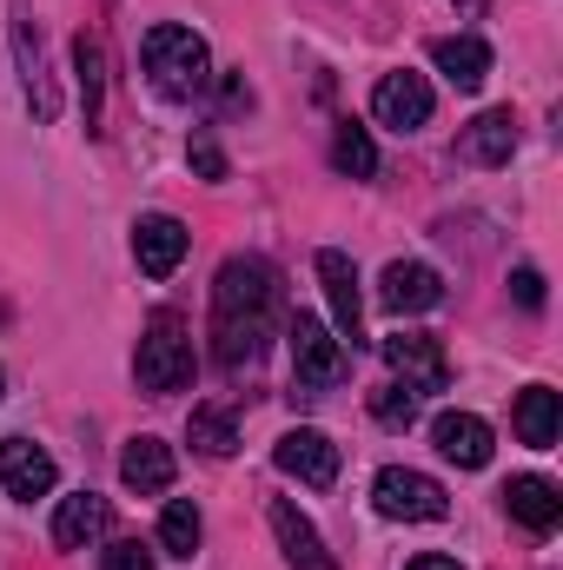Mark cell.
Here are the masks:
<instances>
[{
  "label": "cell",
  "instance_id": "6da1fadb",
  "mask_svg": "<svg viewBox=\"0 0 563 570\" xmlns=\"http://www.w3.org/2000/svg\"><path fill=\"white\" fill-rule=\"evenodd\" d=\"M273 318H279V273L253 253L226 259L219 279H213V352L226 372L239 365H259L266 338H273Z\"/></svg>",
  "mask_w": 563,
  "mask_h": 570
},
{
  "label": "cell",
  "instance_id": "7a4b0ae2",
  "mask_svg": "<svg viewBox=\"0 0 563 570\" xmlns=\"http://www.w3.org/2000/svg\"><path fill=\"white\" fill-rule=\"evenodd\" d=\"M140 60H146L152 94H166V100H199V94L213 87V53H206V40H199L192 27H179V20L146 27Z\"/></svg>",
  "mask_w": 563,
  "mask_h": 570
},
{
  "label": "cell",
  "instance_id": "3957f363",
  "mask_svg": "<svg viewBox=\"0 0 563 570\" xmlns=\"http://www.w3.org/2000/svg\"><path fill=\"white\" fill-rule=\"evenodd\" d=\"M134 379H140V392H152V399L192 385V338H186L179 312H159V318L146 325L140 352H134Z\"/></svg>",
  "mask_w": 563,
  "mask_h": 570
},
{
  "label": "cell",
  "instance_id": "277c9868",
  "mask_svg": "<svg viewBox=\"0 0 563 570\" xmlns=\"http://www.w3.org/2000/svg\"><path fill=\"white\" fill-rule=\"evenodd\" d=\"M372 504H378L392 524H437V518L451 511L444 484L424 478V471H412V464H385L378 484H372Z\"/></svg>",
  "mask_w": 563,
  "mask_h": 570
},
{
  "label": "cell",
  "instance_id": "5b68a950",
  "mask_svg": "<svg viewBox=\"0 0 563 570\" xmlns=\"http://www.w3.org/2000/svg\"><path fill=\"white\" fill-rule=\"evenodd\" d=\"M285 338H292V379L305 385V392H332L345 372H352V358H345V345H338V332H325L318 318H292L285 325Z\"/></svg>",
  "mask_w": 563,
  "mask_h": 570
},
{
  "label": "cell",
  "instance_id": "8992f818",
  "mask_svg": "<svg viewBox=\"0 0 563 570\" xmlns=\"http://www.w3.org/2000/svg\"><path fill=\"white\" fill-rule=\"evenodd\" d=\"M273 464H279L285 478L312 484V491H332V484H338V444H332L325 431H312V425L285 431L279 444H273Z\"/></svg>",
  "mask_w": 563,
  "mask_h": 570
},
{
  "label": "cell",
  "instance_id": "52a82bcc",
  "mask_svg": "<svg viewBox=\"0 0 563 570\" xmlns=\"http://www.w3.org/2000/svg\"><path fill=\"white\" fill-rule=\"evenodd\" d=\"M372 120L392 127V134H418L424 120H431V80L412 73V67L385 73V80L372 87Z\"/></svg>",
  "mask_w": 563,
  "mask_h": 570
},
{
  "label": "cell",
  "instance_id": "ba28073f",
  "mask_svg": "<svg viewBox=\"0 0 563 570\" xmlns=\"http://www.w3.org/2000/svg\"><path fill=\"white\" fill-rule=\"evenodd\" d=\"M385 365H392L398 385H412V392H444V385H451V358H444V345H437L431 332H392V338H385Z\"/></svg>",
  "mask_w": 563,
  "mask_h": 570
},
{
  "label": "cell",
  "instance_id": "9c48e42d",
  "mask_svg": "<svg viewBox=\"0 0 563 570\" xmlns=\"http://www.w3.org/2000/svg\"><path fill=\"white\" fill-rule=\"evenodd\" d=\"M186 246H192V233H186L172 213H146V219H134V259H140L146 279H172L179 259H186Z\"/></svg>",
  "mask_w": 563,
  "mask_h": 570
},
{
  "label": "cell",
  "instance_id": "30bf717a",
  "mask_svg": "<svg viewBox=\"0 0 563 570\" xmlns=\"http://www.w3.org/2000/svg\"><path fill=\"white\" fill-rule=\"evenodd\" d=\"M0 484L33 504V498H47V491L60 484V464H53L33 438H0Z\"/></svg>",
  "mask_w": 563,
  "mask_h": 570
},
{
  "label": "cell",
  "instance_id": "8fae6325",
  "mask_svg": "<svg viewBox=\"0 0 563 570\" xmlns=\"http://www.w3.org/2000/svg\"><path fill=\"white\" fill-rule=\"evenodd\" d=\"M273 538H279V551H285V564L292 570H338V558H332L325 538H318V524H312L292 498L273 504Z\"/></svg>",
  "mask_w": 563,
  "mask_h": 570
},
{
  "label": "cell",
  "instance_id": "7c38bea8",
  "mask_svg": "<svg viewBox=\"0 0 563 570\" xmlns=\"http://www.w3.org/2000/svg\"><path fill=\"white\" fill-rule=\"evenodd\" d=\"M318 279H325V298H332V325H338V345H365V332H358V273H352V259L338 253V246H325L318 253Z\"/></svg>",
  "mask_w": 563,
  "mask_h": 570
},
{
  "label": "cell",
  "instance_id": "4fadbf2b",
  "mask_svg": "<svg viewBox=\"0 0 563 570\" xmlns=\"http://www.w3.org/2000/svg\"><path fill=\"white\" fill-rule=\"evenodd\" d=\"M504 504H511V518L531 531V538H551L563 524V491L551 478H537V471H524V478H511L504 484Z\"/></svg>",
  "mask_w": 563,
  "mask_h": 570
},
{
  "label": "cell",
  "instance_id": "5bb4252c",
  "mask_svg": "<svg viewBox=\"0 0 563 570\" xmlns=\"http://www.w3.org/2000/svg\"><path fill=\"white\" fill-rule=\"evenodd\" d=\"M431 444H437L451 464H464V471H484V464H491V425H484L477 412H437V419H431Z\"/></svg>",
  "mask_w": 563,
  "mask_h": 570
},
{
  "label": "cell",
  "instance_id": "9a60e30c",
  "mask_svg": "<svg viewBox=\"0 0 563 570\" xmlns=\"http://www.w3.org/2000/svg\"><path fill=\"white\" fill-rule=\"evenodd\" d=\"M107 524H113V504H107L100 491H73V498H60V511H53V544H60V551H87L93 538H107Z\"/></svg>",
  "mask_w": 563,
  "mask_h": 570
},
{
  "label": "cell",
  "instance_id": "2e32d148",
  "mask_svg": "<svg viewBox=\"0 0 563 570\" xmlns=\"http://www.w3.org/2000/svg\"><path fill=\"white\" fill-rule=\"evenodd\" d=\"M120 484L140 491V498L172 491V444H166V438H127V451H120Z\"/></svg>",
  "mask_w": 563,
  "mask_h": 570
},
{
  "label": "cell",
  "instance_id": "e0dca14e",
  "mask_svg": "<svg viewBox=\"0 0 563 570\" xmlns=\"http://www.w3.org/2000/svg\"><path fill=\"white\" fill-rule=\"evenodd\" d=\"M431 60H437V73H444L457 94H477L484 73H491V47H484L477 33H444V40H431Z\"/></svg>",
  "mask_w": 563,
  "mask_h": 570
},
{
  "label": "cell",
  "instance_id": "ac0fdd59",
  "mask_svg": "<svg viewBox=\"0 0 563 570\" xmlns=\"http://www.w3.org/2000/svg\"><path fill=\"white\" fill-rule=\"evenodd\" d=\"M457 153H464L471 166H511V153H517V120H511V107H491V114H477V120L464 127Z\"/></svg>",
  "mask_w": 563,
  "mask_h": 570
},
{
  "label": "cell",
  "instance_id": "d6986e66",
  "mask_svg": "<svg viewBox=\"0 0 563 570\" xmlns=\"http://www.w3.org/2000/svg\"><path fill=\"white\" fill-rule=\"evenodd\" d=\"M378 298L405 318V312H431L437 298H444V279L418 266V259H398V266H385V279H378Z\"/></svg>",
  "mask_w": 563,
  "mask_h": 570
},
{
  "label": "cell",
  "instance_id": "ffe728a7",
  "mask_svg": "<svg viewBox=\"0 0 563 570\" xmlns=\"http://www.w3.org/2000/svg\"><path fill=\"white\" fill-rule=\"evenodd\" d=\"M563 431V399L551 385H531L524 399H517V438L531 444V451H551Z\"/></svg>",
  "mask_w": 563,
  "mask_h": 570
},
{
  "label": "cell",
  "instance_id": "44dd1931",
  "mask_svg": "<svg viewBox=\"0 0 563 570\" xmlns=\"http://www.w3.org/2000/svg\"><path fill=\"white\" fill-rule=\"evenodd\" d=\"M186 438H192L199 458H233V451H239V425H233L226 405H199V412L186 419Z\"/></svg>",
  "mask_w": 563,
  "mask_h": 570
},
{
  "label": "cell",
  "instance_id": "7402d4cb",
  "mask_svg": "<svg viewBox=\"0 0 563 570\" xmlns=\"http://www.w3.org/2000/svg\"><path fill=\"white\" fill-rule=\"evenodd\" d=\"M199 538H206L199 504H192V498H172V504L159 511V551H166V558H192V551H199Z\"/></svg>",
  "mask_w": 563,
  "mask_h": 570
},
{
  "label": "cell",
  "instance_id": "603a6c76",
  "mask_svg": "<svg viewBox=\"0 0 563 570\" xmlns=\"http://www.w3.org/2000/svg\"><path fill=\"white\" fill-rule=\"evenodd\" d=\"M73 67H80V100H87V134H100V94H107V53H100V33H80Z\"/></svg>",
  "mask_w": 563,
  "mask_h": 570
},
{
  "label": "cell",
  "instance_id": "cb8c5ba5",
  "mask_svg": "<svg viewBox=\"0 0 563 570\" xmlns=\"http://www.w3.org/2000/svg\"><path fill=\"white\" fill-rule=\"evenodd\" d=\"M332 166H338L345 179H372V173H378V146H372V134H365L358 120H338V134H332Z\"/></svg>",
  "mask_w": 563,
  "mask_h": 570
},
{
  "label": "cell",
  "instance_id": "d4e9b609",
  "mask_svg": "<svg viewBox=\"0 0 563 570\" xmlns=\"http://www.w3.org/2000/svg\"><path fill=\"white\" fill-rule=\"evenodd\" d=\"M372 419L385 431H412L418 425V392H412V385H378V392H372Z\"/></svg>",
  "mask_w": 563,
  "mask_h": 570
},
{
  "label": "cell",
  "instance_id": "484cf974",
  "mask_svg": "<svg viewBox=\"0 0 563 570\" xmlns=\"http://www.w3.org/2000/svg\"><path fill=\"white\" fill-rule=\"evenodd\" d=\"M100 570H159V564H152V544H140V538H113V544L100 551Z\"/></svg>",
  "mask_w": 563,
  "mask_h": 570
},
{
  "label": "cell",
  "instance_id": "4316f807",
  "mask_svg": "<svg viewBox=\"0 0 563 570\" xmlns=\"http://www.w3.org/2000/svg\"><path fill=\"white\" fill-rule=\"evenodd\" d=\"M186 159H192V173H199V179H213V186H219V179L233 173V166H226V153H219V140H213V134H192V146H186Z\"/></svg>",
  "mask_w": 563,
  "mask_h": 570
},
{
  "label": "cell",
  "instance_id": "83f0119b",
  "mask_svg": "<svg viewBox=\"0 0 563 570\" xmlns=\"http://www.w3.org/2000/svg\"><path fill=\"white\" fill-rule=\"evenodd\" d=\"M511 292H517L524 312H537V305H544V273H537V266H517V273H511Z\"/></svg>",
  "mask_w": 563,
  "mask_h": 570
},
{
  "label": "cell",
  "instance_id": "f1b7e54d",
  "mask_svg": "<svg viewBox=\"0 0 563 570\" xmlns=\"http://www.w3.org/2000/svg\"><path fill=\"white\" fill-rule=\"evenodd\" d=\"M405 570H464L457 558H437V551H424V558H412Z\"/></svg>",
  "mask_w": 563,
  "mask_h": 570
},
{
  "label": "cell",
  "instance_id": "f546056e",
  "mask_svg": "<svg viewBox=\"0 0 563 570\" xmlns=\"http://www.w3.org/2000/svg\"><path fill=\"white\" fill-rule=\"evenodd\" d=\"M457 7H484V0H457Z\"/></svg>",
  "mask_w": 563,
  "mask_h": 570
},
{
  "label": "cell",
  "instance_id": "4dcf8cb0",
  "mask_svg": "<svg viewBox=\"0 0 563 570\" xmlns=\"http://www.w3.org/2000/svg\"><path fill=\"white\" fill-rule=\"evenodd\" d=\"M0 392H7V379H0Z\"/></svg>",
  "mask_w": 563,
  "mask_h": 570
}]
</instances>
